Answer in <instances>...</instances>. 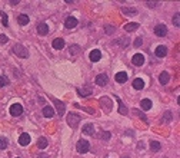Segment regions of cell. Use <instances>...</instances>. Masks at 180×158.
I'll use <instances>...</instances> for the list:
<instances>
[{"label":"cell","instance_id":"8","mask_svg":"<svg viewBox=\"0 0 180 158\" xmlns=\"http://www.w3.org/2000/svg\"><path fill=\"white\" fill-rule=\"evenodd\" d=\"M155 55L157 56V58H164V56L167 55V48H166V46H163V45L157 46V48H156Z\"/></svg>","mask_w":180,"mask_h":158},{"label":"cell","instance_id":"35","mask_svg":"<svg viewBox=\"0 0 180 158\" xmlns=\"http://www.w3.org/2000/svg\"><path fill=\"white\" fill-rule=\"evenodd\" d=\"M110 135H112V134L109 132V131H106V132L103 131V132H102V137H100V138H102L103 141H109V139H110Z\"/></svg>","mask_w":180,"mask_h":158},{"label":"cell","instance_id":"41","mask_svg":"<svg viewBox=\"0 0 180 158\" xmlns=\"http://www.w3.org/2000/svg\"><path fill=\"white\" fill-rule=\"evenodd\" d=\"M137 148H139V150H143V142H139V144H137Z\"/></svg>","mask_w":180,"mask_h":158},{"label":"cell","instance_id":"9","mask_svg":"<svg viewBox=\"0 0 180 158\" xmlns=\"http://www.w3.org/2000/svg\"><path fill=\"white\" fill-rule=\"evenodd\" d=\"M107 82H109V78H107L106 73H100V75H97V78H96V83H97L99 86H104Z\"/></svg>","mask_w":180,"mask_h":158},{"label":"cell","instance_id":"43","mask_svg":"<svg viewBox=\"0 0 180 158\" xmlns=\"http://www.w3.org/2000/svg\"><path fill=\"white\" fill-rule=\"evenodd\" d=\"M123 158H129V157H123Z\"/></svg>","mask_w":180,"mask_h":158},{"label":"cell","instance_id":"4","mask_svg":"<svg viewBox=\"0 0 180 158\" xmlns=\"http://www.w3.org/2000/svg\"><path fill=\"white\" fill-rule=\"evenodd\" d=\"M155 33H156V36H159V38H164V36L167 35V27L164 25H157L155 27Z\"/></svg>","mask_w":180,"mask_h":158},{"label":"cell","instance_id":"37","mask_svg":"<svg viewBox=\"0 0 180 158\" xmlns=\"http://www.w3.org/2000/svg\"><path fill=\"white\" fill-rule=\"evenodd\" d=\"M7 36H6V35H0V43H2V45H4V43H7Z\"/></svg>","mask_w":180,"mask_h":158},{"label":"cell","instance_id":"15","mask_svg":"<svg viewBox=\"0 0 180 158\" xmlns=\"http://www.w3.org/2000/svg\"><path fill=\"white\" fill-rule=\"evenodd\" d=\"M83 134H84V135H94V125L86 124L83 127Z\"/></svg>","mask_w":180,"mask_h":158},{"label":"cell","instance_id":"31","mask_svg":"<svg viewBox=\"0 0 180 158\" xmlns=\"http://www.w3.org/2000/svg\"><path fill=\"white\" fill-rule=\"evenodd\" d=\"M0 16H2V23H3V26H7V25H9L7 15H6L4 12H0Z\"/></svg>","mask_w":180,"mask_h":158},{"label":"cell","instance_id":"12","mask_svg":"<svg viewBox=\"0 0 180 158\" xmlns=\"http://www.w3.org/2000/svg\"><path fill=\"white\" fill-rule=\"evenodd\" d=\"M53 102H54V105H56V109H57V114L59 115H63L65 114V111H66V106H65V104L63 102H60V101H57V99H53Z\"/></svg>","mask_w":180,"mask_h":158},{"label":"cell","instance_id":"34","mask_svg":"<svg viewBox=\"0 0 180 158\" xmlns=\"http://www.w3.org/2000/svg\"><path fill=\"white\" fill-rule=\"evenodd\" d=\"M6 85H9V78H6V76H0V88L6 86Z\"/></svg>","mask_w":180,"mask_h":158},{"label":"cell","instance_id":"36","mask_svg":"<svg viewBox=\"0 0 180 158\" xmlns=\"http://www.w3.org/2000/svg\"><path fill=\"white\" fill-rule=\"evenodd\" d=\"M170 119H172V112H170V111H167V112H166V117L163 118V122H169Z\"/></svg>","mask_w":180,"mask_h":158},{"label":"cell","instance_id":"32","mask_svg":"<svg viewBox=\"0 0 180 158\" xmlns=\"http://www.w3.org/2000/svg\"><path fill=\"white\" fill-rule=\"evenodd\" d=\"M179 19H180V15H179V13H176V15L173 16V25L176 26V27H179V26H180V20H179Z\"/></svg>","mask_w":180,"mask_h":158},{"label":"cell","instance_id":"13","mask_svg":"<svg viewBox=\"0 0 180 158\" xmlns=\"http://www.w3.org/2000/svg\"><path fill=\"white\" fill-rule=\"evenodd\" d=\"M19 144L20 145H29L30 144V135L29 134H22L20 137H19Z\"/></svg>","mask_w":180,"mask_h":158},{"label":"cell","instance_id":"25","mask_svg":"<svg viewBox=\"0 0 180 158\" xmlns=\"http://www.w3.org/2000/svg\"><path fill=\"white\" fill-rule=\"evenodd\" d=\"M137 29H139V23H129V25L124 26V30H127V32H133V30Z\"/></svg>","mask_w":180,"mask_h":158},{"label":"cell","instance_id":"21","mask_svg":"<svg viewBox=\"0 0 180 158\" xmlns=\"http://www.w3.org/2000/svg\"><path fill=\"white\" fill-rule=\"evenodd\" d=\"M133 88H135V89H143L144 88L143 79H140V78L135 79V81H133Z\"/></svg>","mask_w":180,"mask_h":158},{"label":"cell","instance_id":"23","mask_svg":"<svg viewBox=\"0 0 180 158\" xmlns=\"http://www.w3.org/2000/svg\"><path fill=\"white\" fill-rule=\"evenodd\" d=\"M123 13L124 15H127V16H135V15H137V9L135 7H123Z\"/></svg>","mask_w":180,"mask_h":158},{"label":"cell","instance_id":"20","mask_svg":"<svg viewBox=\"0 0 180 158\" xmlns=\"http://www.w3.org/2000/svg\"><path fill=\"white\" fill-rule=\"evenodd\" d=\"M47 145H49V142H47V139H46L45 137H40L39 139H37V147H39L40 150H45V148H47Z\"/></svg>","mask_w":180,"mask_h":158},{"label":"cell","instance_id":"30","mask_svg":"<svg viewBox=\"0 0 180 158\" xmlns=\"http://www.w3.org/2000/svg\"><path fill=\"white\" fill-rule=\"evenodd\" d=\"M79 52H80V46L73 45L72 48H70V55H77Z\"/></svg>","mask_w":180,"mask_h":158},{"label":"cell","instance_id":"10","mask_svg":"<svg viewBox=\"0 0 180 158\" xmlns=\"http://www.w3.org/2000/svg\"><path fill=\"white\" fill-rule=\"evenodd\" d=\"M100 104H102L103 109H107V111H110L112 109V101L109 96H103V98H100Z\"/></svg>","mask_w":180,"mask_h":158},{"label":"cell","instance_id":"2","mask_svg":"<svg viewBox=\"0 0 180 158\" xmlns=\"http://www.w3.org/2000/svg\"><path fill=\"white\" fill-rule=\"evenodd\" d=\"M67 124L72 128H77V125L80 124V117L77 114H69L67 115Z\"/></svg>","mask_w":180,"mask_h":158},{"label":"cell","instance_id":"26","mask_svg":"<svg viewBox=\"0 0 180 158\" xmlns=\"http://www.w3.org/2000/svg\"><path fill=\"white\" fill-rule=\"evenodd\" d=\"M160 142L159 141H151L150 142V150L155 151V152H157V151H160Z\"/></svg>","mask_w":180,"mask_h":158},{"label":"cell","instance_id":"40","mask_svg":"<svg viewBox=\"0 0 180 158\" xmlns=\"http://www.w3.org/2000/svg\"><path fill=\"white\" fill-rule=\"evenodd\" d=\"M157 4H159L157 2H147V6H149V7H156Z\"/></svg>","mask_w":180,"mask_h":158},{"label":"cell","instance_id":"17","mask_svg":"<svg viewBox=\"0 0 180 158\" xmlns=\"http://www.w3.org/2000/svg\"><path fill=\"white\" fill-rule=\"evenodd\" d=\"M53 48L56 50L63 49V48H65V40H63V39H60V38L54 39V40H53Z\"/></svg>","mask_w":180,"mask_h":158},{"label":"cell","instance_id":"3","mask_svg":"<svg viewBox=\"0 0 180 158\" xmlns=\"http://www.w3.org/2000/svg\"><path fill=\"white\" fill-rule=\"evenodd\" d=\"M89 141H86V139H80V141L77 142V145H76V150H77L79 154H86L87 151H89Z\"/></svg>","mask_w":180,"mask_h":158},{"label":"cell","instance_id":"19","mask_svg":"<svg viewBox=\"0 0 180 158\" xmlns=\"http://www.w3.org/2000/svg\"><path fill=\"white\" fill-rule=\"evenodd\" d=\"M159 81H160V83H162V85H166V83L170 81V75H169L167 72H162V73H160V76H159Z\"/></svg>","mask_w":180,"mask_h":158},{"label":"cell","instance_id":"11","mask_svg":"<svg viewBox=\"0 0 180 158\" xmlns=\"http://www.w3.org/2000/svg\"><path fill=\"white\" fill-rule=\"evenodd\" d=\"M37 33L40 35V36L47 35L49 33V26L46 25V23H39V25H37Z\"/></svg>","mask_w":180,"mask_h":158},{"label":"cell","instance_id":"22","mask_svg":"<svg viewBox=\"0 0 180 158\" xmlns=\"http://www.w3.org/2000/svg\"><path fill=\"white\" fill-rule=\"evenodd\" d=\"M17 22H19V25H22V26L27 25V23H29V16H27V15H20V16L17 17Z\"/></svg>","mask_w":180,"mask_h":158},{"label":"cell","instance_id":"16","mask_svg":"<svg viewBox=\"0 0 180 158\" xmlns=\"http://www.w3.org/2000/svg\"><path fill=\"white\" fill-rule=\"evenodd\" d=\"M115 79H116V82L124 83L127 81V73H126V72H119V73H116Z\"/></svg>","mask_w":180,"mask_h":158},{"label":"cell","instance_id":"28","mask_svg":"<svg viewBox=\"0 0 180 158\" xmlns=\"http://www.w3.org/2000/svg\"><path fill=\"white\" fill-rule=\"evenodd\" d=\"M79 95H82V96H87L92 94V89L90 88H84V89H79Z\"/></svg>","mask_w":180,"mask_h":158},{"label":"cell","instance_id":"6","mask_svg":"<svg viewBox=\"0 0 180 158\" xmlns=\"http://www.w3.org/2000/svg\"><path fill=\"white\" fill-rule=\"evenodd\" d=\"M65 26L67 27V29H73V27H76V26H77V19H76V17H73V16L66 17Z\"/></svg>","mask_w":180,"mask_h":158},{"label":"cell","instance_id":"29","mask_svg":"<svg viewBox=\"0 0 180 158\" xmlns=\"http://www.w3.org/2000/svg\"><path fill=\"white\" fill-rule=\"evenodd\" d=\"M7 145H9V142H7V139L6 138H0V150H6L7 148Z\"/></svg>","mask_w":180,"mask_h":158},{"label":"cell","instance_id":"42","mask_svg":"<svg viewBox=\"0 0 180 158\" xmlns=\"http://www.w3.org/2000/svg\"><path fill=\"white\" fill-rule=\"evenodd\" d=\"M39 158H49V157H47V155H46V154H41Z\"/></svg>","mask_w":180,"mask_h":158},{"label":"cell","instance_id":"7","mask_svg":"<svg viewBox=\"0 0 180 158\" xmlns=\"http://www.w3.org/2000/svg\"><path fill=\"white\" fill-rule=\"evenodd\" d=\"M131 62H133V65H136V66H142L144 63V56L142 53H136L135 56H133V59H131Z\"/></svg>","mask_w":180,"mask_h":158},{"label":"cell","instance_id":"24","mask_svg":"<svg viewBox=\"0 0 180 158\" xmlns=\"http://www.w3.org/2000/svg\"><path fill=\"white\" fill-rule=\"evenodd\" d=\"M142 108H143L144 111H149V109L151 108V101L147 99V98H144V99L142 101Z\"/></svg>","mask_w":180,"mask_h":158},{"label":"cell","instance_id":"27","mask_svg":"<svg viewBox=\"0 0 180 158\" xmlns=\"http://www.w3.org/2000/svg\"><path fill=\"white\" fill-rule=\"evenodd\" d=\"M117 104H119V112L122 114V115H127V112H129V111L124 108V105L122 104V101H120L119 98H117Z\"/></svg>","mask_w":180,"mask_h":158},{"label":"cell","instance_id":"33","mask_svg":"<svg viewBox=\"0 0 180 158\" xmlns=\"http://www.w3.org/2000/svg\"><path fill=\"white\" fill-rule=\"evenodd\" d=\"M104 30L107 32V35H113L116 32V27H113V26H109V25H106L104 26Z\"/></svg>","mask_w":180,"mask_h":158},{"label":"cell","instance_id":"5","mask_svg":"<svg viewBox=\"0 0 180 158\" xmlns=\"http://www.w3.org/2000/svg\"><path fill=\"white\" fill-rule=\"evenodd\" d=\"M22 112H23V106L20 104H13L10 106V114L13 117H19V115H22Z\"/></svg>","mask_w":180,"mask_h":158},{"label":"cell","instance_id":"38","mask_svg":"<svg viewBox=\"0 0 180 158\" xmlns=\"http://www.w3.org/2000/svg\"><path fill=\"white\" fill-rule=\"evenodd\" d=\"M142 43H143V39H142V38H137L135 40V43H133V45H135L136 48H139V46H142Z\"/></svg>","mask_w":180,"mask_h":158},{"label":"cell","instance_id":"39","mask_svg":"<svg viewBox=\"0 0 180 158\" xmlns=\"http://www.w3.org/2000/svg\"><path fill=\"white\" fill-rule=\"evenodd\" d=\"M119 42H122V43H120V46H122V48H124V46L127 45L126 42H127V38H122V39H119Z\"/></svg>","mask_w":180,"mask_h":158},{"label":"cell","instance_id":"1","mask_svg":"<svg viewBox=\"0 0 180 158\" xmlns=\"http://www.w3.org/2000/svg\"><path fill=\"white\" fill-rule=\"evenodd\" d=\"M13 53L17 55L19 58H27V56H29V52H27V49H26L23 45H20V43L14 45V48H13Z\"/></svg>","mask_w":180,"mask_h":158},{"label":"cell","instance_id":"18","mask_svg":"<svg viewBox=\"0 0 180 158\" xmlns=\"http://www.w3.org/2000/svg\"><path fill=\"white\" fill-rule=\"evenodd\" d=\"M54 115V109L52 106H45L43 108V117L45 118H52Z\"/></svg>","mask_w":180,"mask_h":158},{"label":"cell","instance_id":"14","mask_svg":"<svg viewBox=\"0 0 180 158\" xmlns=\"http://www.w3.org/2000/svg\"><path fill=\"white\" fill-rule=\"evenodd\" d=\"M100 58H102V52L100 50H92L90 52V60L92 62H97V60H100Z\"/></svg>","mask_w":180,"mask_h":158}]
</instances>
